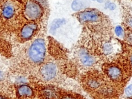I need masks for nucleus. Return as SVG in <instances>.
<instances>
[{
  "label": "nucleus",
  "instance_id": "nucleus-1",
  "mask_svg": "<svg viewBox=\"0 0 132 99\" xmlns=\"http://www.w3.org/2000/svg\"><path fill=\"white\" fill-rule=\"evenodd\" d=\"M21 16L20 4L14 0H3L0 3V21L6 26L14 27Z\"/></svg>",
  "mask_w": 132,
  "mask_h": 99
},
{
  "label": "nucleus",
  "instance_id": "nucleus-2",
  "mask_svg": "<svg viewBox=\"0 0 132 99\" xmlns=\"http://www.w3.org/2000/svg\"><path fill=\"white\" fill-rule=\"evenodd\" d=\"M46 47L44 39L38 38L29 44L26 50V57L30 63L33 65L41 64L45 57Z\"/></svg>",
  "mask_w": 132,
  "mask_h": 99
},
{
  "label": "nucleus",
  "instance_id": "nucleus-3",
  "mask_svg": "<svg viewBox=\"0 0 132 99\" xmlns=\"http://www.w3.org/2000/svg\"><path fill=\"white\" fill-rule=\"evenodd\" d=\"M25 16L29 20L35 21L41 17L43 13L41 5L35 0H27L24 9Z\"/></svg>",
  "mask_w": 132,
  "mask_h": 99
},
{
  "label": "nucleus",
  "instance_id": "nucleus-4",
  "mask_svg": "<svg viewBox=\"0 0 132 99\" xmlns=\"http://www.w3.org/2000/svg\"><path fill=\"white\" fill-rule=\"evenodd\" d=\"M58 69L56 64L52 62H48L40 68L38 72L39 78L43 81L50 82L56 77Z\"/></svg>",
  "mask_w": 132,
  "mask_h": 99
},
{
  "label": "nucleus",
  "instance_id": "nucleus-5",
  "mask_svg": "<svg viewBox=\"0 0 132 99\" xmlns=\"http://www.w3.org/2000/svg\"><path fill=\"white\" fill-rule=\"evenodd\" d=\"M101 14L95 10H86L79 12L78 20L82 22H97L101 20Z\"/></svg>",
  "mask_w": 132,
  "mask_h": 99
},
{
  "label": "nucleus",
  "instance_id": "nucleus-6",
  "mask_svg": "<svg viewBox=\"0 0 132 99\" xmlns=\"http://www.w3.org/2000/svg\"><path fill=\"white\" fill-rule=\"evenodd\" d=\"M37 29V25L35 23L25 24L21 28L20 37L24 40H28L31 38Z\"/></svg>",
  "mask_w": 132,
  "mask_h": 99
},
{
  "label": "nucleus",
  "instance_id": "nucleus-7",
  "mask_svg": "<svg viewBox=\"0 0 132 99\" xmlns=\"http://www.w3.org/2000/svg\"><path fill=\"white\" fill-rule=\"evenodd\" d=\"M9 67L7 61L0 56V84L4 82L8 78Z\"/></svg>",
  "mask_w": 132,
  "mask_h": 99
},
{
  "label": "nucleus",
  "instance_id": "nucleus-8",
  "mask_svg": "<svg viewBox=\"0 0 132 99\" xmlns=\"http://www.w3.org/2000/svg\"><path fill=\"white\" fill-rule=\"evenodd\" d=\"M78 57L81 63L86 66H90L95 62L94 58L84 50H81L78 53Z\"/></svg>",
  "mask_w": 132,
  "mask_h": 99
},
{
  "label": "nucleus",
  "instance_id": "nucleus-9",
  "mask_svg": "<svg viewBox=\"0 0 132 99\" xmlns=\"http://www.w3.org/2000/svg\"><path fill=\"white\" fill-rule=\"evenodd\" d=\"M106 73L109 78L113 81H118L122 78V71L117 65L109 66L106 70Z\"/></svg>",
  "mask_w": 132,
  "mask_h": 99
},
{
  "label": "nucleus",
  "instance_id": "nucleus-10",
  "mask_svg": "<svg viewBox=\"0 0 132 99\" xmlns=\"http://www.w3.org/2000/svg\"><path fill=\"white\" fill-rule=\"evenodd\" d=\"M34 94L32 89L26 84L19 85L17 88V94L21 97H30Z\"/></svg>",
  "mask_w": 132,
  "mask_h": 99
},
{
  "label": "nucleus",
  "instance_id": "nucleus-11",
  "mask_svg": "<svg viewBox=\"0 0 132 99\" xmlns=\"http://www.w3.org/2000/svg\"><path fill=\"white\" fill-rule=\"evenodd\" d=\"M41 92L44 99H55L57 96V91L52 88H45Z\"/></svg>",
  "mask_w": 132,
  "mask_h": 99
},
{
  "label": "nucleus",
  "instance_id": "nucleus-12",
  "mask_svg": "<svg viewBox=\"0 0 132 99\" xmlns=\"http://www.w3.org/2000/svg\"><path fill=\"white\" fill-rule=\"evenodd\" d=\"M88 5L87 2L85 0H73L71 4L72 9L75 11H79L85 9Z\"/></svg>",
  "mask_w": 132,
  "mask_h": 99
},
{
  "label": "nucleus",
  "instance_id": "nucleus-13",
  "mask_svg": "<svg viewBox=\"0 0 132 99\" xmlns=\"http://www.w3.org/2000/svg\"><path fill=\"white\" fill-rule=\"evenodd\" d=\"M65 20L63 19H57L55 20L52 23L51 25L50 30L52 32H54L55 31L61 26L62 25L64 24Z\"/></svg>",
  "mask_w": 132,
  "mask_h": 99
},
{
  "label": "nucleus",
  "instance_id": "nucleus-14",
  "mask_svg": "<svg viewBox=\"0 0 132 99\" xmlns=\"http://www.w3.org/2000/svg\"><path fill=\"white\" fill-rule=\"evenodd\" d=\"M87 85L89 88L93 89H95L99 88L101 84L97 79L95 78H90L87 81Z\"/></svg>",
  "mask_w": 132,
  "mask_h": 99
},
{
  "label": "nucleus",
  "instance_id": "nucleus-15",
  "mask_svg": "<svg viewBox=\"0 0 132 99\" xmlns=\"http://www.w3.org/2000/svg\"><path fill=\"white\" fill-rule=\"evenodd\" d=\"M115 33L119 37H123L124 35V31L122 27L119 25L117 26L115 28Z\"/></svg>",
  "mask_w": 132,
  "mask_h": 99
},
{
  "label": "nucleus",
  "instance_id": "nucleus-16",
  "mask_svg": "<svg viewBox=\"0 0 132 99\" xmlns=\"http://www.w3.org/2000/svg\"><path fill=\"white\" fill-rule=\"evenodd\" d=\"M124 93L126 96H132V84H130L125 88Z\"/></svg>",
  "mask_w": 132,
  "mask_h": 99
},
{
  "label": "nucleus",
  "instance_id": "nucleus-17",
  "mask_svg": "<svg viewBox=\"0 0 132 99\" xmlns=\"http://www.w3.org/2000/svg\"><path fill=\"white\" fill-rule=\"evenodd\" d=\"M103 50L106 54H110L112 51V47L111 44L109 43H106L104 46Z\"/></svg>",
  "mask_w": 132,
  "mask_h": 99
},
{
  "label": "nucleus",
  "instance_id": "nucleus-18",
  "mask_svg": "<svg viewBox=\"0 0 132 99\" xmlns=\"http://www.w3.org/2000/svg\"><path fill=\"white\" fill-rule=\"evenodd\" d=\"M105 7L110 10H113L116 8V5L112 2L108 1L105 4Z\"/></svg>",
  "mask_w": 132,
  "mask_h": 99
},
{
  "label": "nucleus",
  "instance_id": "nucleus-19",
  "mask_svg": "<svg viewBox=\"0 0 132 99\" xmlns=\"http://www.w3.org/2000/svg\"><path fill=\"white\" fill-rule=\"evenodd\" d=\"M60 99H80V98L74 95L66 94L62 96Z\"/></svg>",
  "mask_w": 132,
  "mask_h": 99
},
{
  "label": "nucleus",
  "instance_id": "nucleus-20",
  "mask_svg": "<svg viewBox=\"0 0 132 99\" xmlns=\"http://www.w3.org/2000/svg\"><path fill=\"white\" fill-rule=\"evenodd\" d=\"M127 41L132 44V31L129 32L127 35Z\"/></svg>",
  "mask_w": 132,
  "mask_h": 99
},
{
  "label": "nucleus",
  "instance_id": "nucleus-21",
  "mask_svg": "<svg viewBox=\"0 0 132 99\" xmlns=\"http://www.w3.org/2000/svg\"><path fill=\"white\" fill-rule=\"evenodd\" d=\"M35 1H36L38 3H41V4H43V5L45 3V1H46V0H35Z\"/></svg>",
  "mask_w": 132,
  "mask_h": 99
},
{
  "label": "nucleus",
  "instance_id": "nucleus-22",
  "mask_svg": "<svg viewBox=\"0 0 132 99\" xmlns=\"http://www.w3.org/2000/svg\"><path fill=\"white\" fill-rule=\"evenodd\" d=\"M127 21H128V24H129V25H130V26L132 27V18H129Z\"/></svg>",
  "mask_w": 132,
  "mask_h": 99
},
{
  "label": "nucleus",
  "instance_id": "nucleus-23",
  "mask_svg": "<svg viewBox=\"0 0 132 99\" xmlns=\"http://www.w3.org/2000/svg\"><path fill=\"white\" fill-rule=\"evenodd\" d=\"M93 1H95L98 3H102L103 2H104L105 1V0H93Z\"/></svg>",
  "mask_w": 132,
  "mask_h": 99
},
{
  "label": "nucleus",
  "instance_id": "nucleus-24",
  "mask_svg": "<svg viewBox=\"0 0 132 99\" xmlns=\"http://www.w3.org/2000/svg\"><path fill=\"white\" fill-rule=\"evenodd\" d=\"M0 99H7L6 97H5L4 96L0 95Z\"/></svg>",
  "mask_w": 132,
  "mask_h": 99
},
{
  "label": "nucleus",
  "instance_id": "nucleus-25",
  "mask_svg": "<svg viewBox=\"0 0 132 99\" xmlns=\"http://www.w3.org/2000/svg\"><path fill=\"white\" fill-rule=\"evenodd\" d=\"M130 61H131V65H132V56H131V58H130Z\"/></svg>",
  "mask_w": 132,
  "mask_h": 99
},
{
  "label": "nucleus",
  "instance_id": "nucleus-26",
  "mask_svg": "<svg viewBox=\"0 0 132 99\" xmlns=\"http://www.w3.org/2000/svg\"><path fill=\"white\" fill-rule=\"evenodd\" d=\"M24 99H32V98H30V97H26V98H24Z\"/></svg>",
  "mask_w": 132,
  "mask_h": 99
}]
</instances>
